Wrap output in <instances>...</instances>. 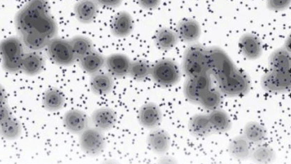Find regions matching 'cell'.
Wrapping results in <instances>:
<instances>
[{"label":"cell","mask_w":291,"mask_h":164,"mask_svg":"<svg viewBox=\"0 0 291 164\" xmlns=\"http://www.w3.org/2000/svg\"><path fill=\"white\" fill-rule=\"evenodd\" d=\"M207 49L209 73L221 94L229 97L246 95L251 88L246 73L238 68L220 48L211 46Z\"/></svg>","instance_id":"cell-1"},{"label":"cell","mask_w":291,"mask_h":164,"mask_svg":"<svg viewBox=\"0 0 291 164\" xmlns=\"http://www.w3.org/2000/svg\"><path fill=\"white\" fill-rule=\"evenodd\" d=\"M182 69L187 77L209 73V59L207 48L200 43H192L184 50Z\"/></svg>","instance_id":"cell-2"},{"label":"cell","mask_w":291,"mask_h":164,"mask_svg":"<svg viewBox=\"0 0 291 164\" xmlns=\"http://www.w3.org/2000/svg\"><path fill=\"white\" fill-rule=\"evenodd\" d=\"M50 12L48 0H29L15 16V25L20 35L31 31L40 17Z\"/></svg>","instance_id":"cell-3"},{"label":"cell","mask_w":291,"mask_h":164,"mask_svg":"<svg viewBox=\"0 0 291 164\" xmlns=\"http://www.w3.org/2000/svg\"><path fill=\"white\" fill-rule=\"evenodd\" d=\"M21 40L17 37H7L1 41L0 49L3 69L10 73L21 70V62L25 53Z\"/></svg>","instance_id":"cell-4"},{"label":"cell","mask_w":291,"mask_h":164,"mask_svg":"<svg viewBox=\"0 0 291 164\" xmlns=\"http://www.w3.org/2000/svg\"><path fill=\"white\" fill-rule=\"evenodd\" d=\"M150 76L157 84L168 87L179 82L181 71L176 62L170 58H164L152 66Z\"/></svg>","instance_id":"cell-5"},{"label":"cell","mask_w":291,"mask_h":164,"mask_svg":"<svg viewBox=\"0 0 291 164\" xmlns=\"http://www.w3.org/2000/svg\"><path fill=\"white\" fill-rule=\"evenodd\" d=\"M215 84L209 73L195 77H187L183 86L185 97L192 103H198L200 99L216 86Z\"/></svg>","instance_id":"cell-6"},{"label":"cell","mask_w":291,"mask_h":164,"mask_svg":"<svg viewBox=\"0 0 291 164\" xmlns=\"http://www.w3.org/2000/svg\"><path fill=\"white\" fill-rule=\"evenodd\" d=\"M291 71L270 70L264 73L260 80L262 89L271 94L289 91L291 86Z\"/></svg>","instance_id":"cell-7"},{"label":"cell","mask_w":291,"mask_h":164,"mask_svg":"<svg viewBox=\"0 0 291 164\" xmlns=\"http://www.w3.org/2000/svg\"><path fill=\"white\" fill-rule=\"evenodd\" d=\"M46 49L51 59L59 65L69 66L76 60L69 40L55 37L50 40Z\"/></svg>","instance_id":"cell-8"},{"label":"cell","mask_w":291,"mask_h":164,"mask_svg":"<svg viewBox=\"0 0 291 164\" xmlns=\"http://www.w3.org/2000/svg\"><path fill=\"white\" fill-rule=\"evenodd\" d=\"M102 132L95 128H88L80 133V146L85 153L95 156L103 151L106 141Z\"/></svg>","instance_id":"cell-9"},{"label":"cell","mask_w":291,"mask_h":164,"mask_svg":"<svg viewBox=\"0 0 291 164\" xmlns=\"http://www.w3.org/2000/svg\"><path fill=\"white\" fill-rule=\"evenodd\" d=\"M238 47L242 55L251 60L259 58L263 53L262 43L255 34L247 33L239 39Z\"/></svg>","instance_id":"cell-10"},{"label":"cell","mask_w":291,"mask_h":164,"mask_svg":"<svg viewBox=\"0 0 291 164\" xmlns=\"http://www.w3.org/2000/svg\"><path fill=\"white\" fill-rule=\"evenodd\" d=\"M138 118L142 126L152 130L157 128L161 123L162 113L157 104L148 102L141 106L139 111Z\"/></svg>","instance_id":"cell-11"},{"label":"cell","mask_w":291,"mask_h":164,"mask_svg":"<svg viewBox=\"0 0 291 164\" xmlns=\"http://www.w3.org/2000/svg\"><path fill=\"white\" fill-rule=\"evenodd\" d=\"M131 62L125 54L115 53L105 58V66L113 77L121 78L128 75Z\"/></svg>","instance_id":"cell-12"},{"label":"cell","mask_w":291,"mask_h":164,"mask_svg":"<svg viewBox=\"0 0 291 164\" xmlns=\"http://www.w3.org/2000/svg\"><path fill=\"white\" fill-rule=\"evenodd\" d=\"M176 32L179 38L186 43H194L200 37L201 28L199 23L192 18H184L178 23Z\"/></svg>","instance_id":"cell-13"},{"label":"cell","mask_w":291,"mask_h":164,"mask_svg":"<svg viewBox=\"0 0 291 164\" xmlns=\"http://www.w3.org/2000/svg\"><path fill=\"white\" fill-rule=\"evenodd\" d=\"M134 28V21L131 15L126 11L117 12L113 17L110 29L112 34L117 37L128 36Z\"/></svg>","instance_id":"cell-14"},{"label":"cell","mask_w":291,"mask_h":164,"mask_svg":"<svg viewBox=\"0 0 291 164\" xmlns=\"http://www.w3.org/2000/svg\"><path fill=\"white\" fill-rule=\"evenodd\" d=\"M146 143L149 149L153 152L162 155L169 148L171 139L169 133L164 129H152L146 138Z\"/></svg>","instance_id":"cell-15"},{"label":"cell","mask_w":291,"mask_h":164,"mask_svg":"<svg viewBox=\"0 0 291 164\" xmlns=\"http://www.w3.org/2000/svg\"><path fill=\"white\" fill-rule=\"evenodd\" d=\"M99 7L95 0H79L74 5L73 12L79 22L89 24L96 17Z\"/></svg>","instance_id":"cell-16"},{"label":"cell","mask_w":291,"mask_h":164,"mask_svg":"<svg viewBox=\"0 0 291 164\" xmlns=\"http://www.w3.org/2000/svg\"><path fill=\"white\" fill-rule=\"evenodd\" d=\"M63 121L65 128L75 134L81 133L88 128L89 125L87 115L78 109L67 111L64 115Z\"/></svg>","instance_id":"cell-17"},{"label":"cell","mask_w":291,"mask_h":164,"mask_svg":"<svg viewBox=\"0 0 291 164\" xmlns=\"http://www.w3.org/2000/svg\"><path fill=\"white\" fill-rule=\"evenodd\" d=\"M91 120L94 128L102 131L112 129L117 121L115 112L109 107H101L95 110L92 114Z\"/></svg>","instance_id":"cell-18"},{"label":"cell","mask_w":291,"mask_h":164,"mask_svg":"<svg viewBox=\"0 0 291 164\" xmlns=\"http://www.w3.org/2000/svg\"><path fill=\"white\" fill-rule=\"evenodd\" d=\"M90 85L91 91L95 95L108 94L114 86L113 77L108 72L98 71L91 75Z\"/></svg>","instance_id":"cell-19"},{"label":"cell","mask_w":291,"mask_h":164,"mask_svg":"<svg viewBox=\"0 0 291 164\" xmlns=\"http://www.w3.org/2000/svg\"><path fill=\"white\" fill-rule=\"evenodd\" d=\"M188 129L196 137H205L214 133L208 115L197 114L192 116L188 121Z\"/></svg>","instance_id":"cell-20"},{"label":"cell","mask_w":291,"mask_h":164,"mask_svg":"<svg viewBox=\"0 0 291 164\" xmlns=\"http://www.w3.org/2000/svg\"><path fill=\"white\" fill-rule=\"evenodd\" d=\"M252 144L243 135L236 136L230 142L228 151L230 155L238 160H245L250 158Z\"/></svg>","instance_id":"cell-21"},{"label":"cell","mask_w":291,"mask_h":164,"mask_svg":"<svg viewBox=\"0 0 291 164\" xmlns=\"http://www.w3.org/2000/svg\"><path fill=\"white\" fill-rule=\"evenodd\" d=\"M180 39L175 30L167 27H162L156 31L154 36L156 46L163 51L174 48Z\"/></svg>","instance_id":"cell-22"},{"label":"cell","mask_w":291,"mask_h":164,"mask_svg":"<svg viewBox=\"0 0 291 164\" xmlns=\"http://www.w3.org/2000/svg\"><path fill=\"white\" fill-rule=\"evenodd\" d=\"M44 66L43 56L36 51H31L25 52L22 59L21 70L28 75H35L42 70Z\"/></svg>","instance_id":"cell-23"},{"label":"cell","mask_w":291,"mask_h":164,"mask_svg":"<svg viewBox=\"0 0 291 164\" xmlns=\"http://www.w3.org/2000/svg\"><path fill=\"white\" fill-rule=\"evenodd\" d=\"M291 51L283 46L279 48L270 55L268 59L269 69L291 71Z\"/></svg>","instance_id":"cell-24"},{"label":"cell","mask_w":291,"mask_h":164,"mask_svg":"<svg viewBox=\"0 0 291 164\" xmlns=\"http://www.w3.org/2000/svg\"><path fill=\"white\" fill-rule=\"evenodd\" d=\"M31 31L35 32L49 39L55 37L57 33V26L51 12L41 16Z\"/></svg>","instance_id":"cell-25"},{"label":"cell","mask_w":291,"mask_h":164,"mask_svg":"<svg viewBox=\"0 0 291 164\" xmlns=\"http://www.w3.org/2000/svg\"><path fill=\"white\" fill-rule=\"evenodd\" d=\"M208 116L214 133L225 132L231 128V120L224 110L218 108L212 110Z\"/></svg>","instance_id":"cell-26"},{"label":"cell","mask_w":291,"mask_h":164,"mask_svg":"<svg viewBox=\"0 0 291 164\" xmlns=\"http://www.w3.org/2000/svg\"><path fill=\"white\" fill-rule=\"evenodd\" d=\"M79 61L82 69L91 75L100 71L105 64V58L100 53L94 50Z\"/></svg>","instance_id":"cell-27"},{"label":"cell","mask_w":291,"mask_h":164,"mask_svg":"<svg viewBox=\"0 0 291 164\" xmlns=\"http://www.w3.org/2000/svg\"><path fill=\"white\" fill-rule=\"evenodd\" d=\"M267 132L261 124L255 121H250L244 126L243 135L252 145L255 146L263 143Z\"/></svg>","instance_id":"cell-28"},{"label":"cell","mask_w":291,"mask_h":164,"mask_svg":"<svg viewBox=\"0 0 291 164\" xmlns=\"http://www.w3.org/2000/svg\"><path fill=\"white\" fill-rule=\"evenodd\" d=\"M65 102L63 93L55 88L47 89L42 98V104L44 108L50 111H55L61 109Z\"/></svg>","instance_id":"cell-29"},{"label":"cell","mask_w":291,"mask_h":164,"mask_svg":"<svg viewBox=\"0 0 291 164\" xmlns=\"http://www.w3.org/2000/svg\"><path fill=\"white\" fill-rule=\"evenodd\" d=\"M249 159L256 163L269 164L274 161L276 153L273 148L262 143L252 148Z\"/></svg>","instance_id":"cell-30"},{"label":"cell","mask_w":291,"mask_h":164,"mask_svg":"<svg viewBox=\"0 0 291 164\" xmlns=\"http://www.w3.org/2000/svg\"><path fill=\"white\" fill-rule=\"evenodd\" d=\"M23 45L31 51H38L46 47L50 39L33 31L20 35Z\"/></svg>","instance_id":"cell-31"},{"label":"cell","mask_w":291,"mask_h":164,"mask_svg":"<svg viewBox=\"0 0 291 164\" xmlns=\"http://www.w3.org/2000/svg\"><path fill=\"white\" fill-rule=\"evenodd\" d=\"M69 41L76 60H80L94 50L91 41L85 36H74Z\"/></svg>","instance_id":"cell-32"},{"label":"cell","mask_w":291,"mask_h":164,"mask_svg":"<svg viewBox=\"0 0 291 164\" xmlns=\"http://www.w3.org/2000/svg\"><path fill=\"white\" fill-rule=\"evenodd\" d=\"M152 66L144 60L131 62L128 74L133 79L141 81L150 76Z\"/></svg>","instance_id":"cell-33"},{"label":"cell","mask_w":291,"mask_h":164,"mask_svg":"<svg viewBox=\"0 0 291 164\" xmlns=\"http://www.w3.org/2000/svg\"><path fill=\"white\" fill-rule=\"evenodd\" d=\"M21 130L22 127L20 122L13 115L0 123L1 135L7 139H17L20 136Z\"/></svg>","instance_id":"cell-34"},{"label":"cell","mask_w":291,"mask_h":164,"mask_svg":"<svg viewBox=\"0 0 291 164\" xmlns=\"http://www.w3.org/2000/svg\"><path fill=\"white\" fill-rule=\"evenodd\" d=\"M221 95L216 85L200 99L198 104L206 110H213L219 106Z\"/></svg>","instance_id":"cell-35"},{"label":"cell","mask_w":291,"mask_h":164,"mask_svg":"<svg viewBox=\"0 0 291 164\" xmlns=\"http://www.w3.org/2000/svg\"><path fill=\"white\" fill-rule=\"evenodd\" d=\"M291 0H266L267 7L273 11H281L287 9Z\"/></svg>","instance_id":"cell-36"},{"label":"cell","mask_w":291,"mask_h":164,"mask_svg":"<svg viewBox=\"0 0 291 164\" xmlns=\"http://www.w3.org/2000/svg\"><path fill=\"white\" fill-rule=\"evenodd\" d=\"M162 0H136L141 8L147 10H152L156 9L160 4Z\"/></svg>","instance_id":"cell-37"},{"label":"cell","mask_w":291,"mask_h":164,"mask_svg":"<svg viewBox=\"0 0 291 164\" xmlns=\"http://www.w3.org/2000/svg\"><path fill=\"white\" fill-rule=\"evenodd\" d=\"M123 0H95L100 7L114 8L120 6Z\"/></svg>","instance_id":"cell-38"},{"label":"cell","mask_w":291,"mask_h":164,"mask_svg":"<svg viewBox=\"0 0 291 164\" xmlns=\"http://www.w3.org/2000/svg\"><path fill=\"white\" fill-rule=\"evenodd\" d=\"M12 116L7 103L0 105V123H2Z\"/></svg>","instance_id":"cell-39"},{"label":"cell","mask_w":291,"mask_h":164,"mask_svg":"<svg viewBox=\"0 0 291 164\" xmlns=\"http://www.w3.org/2000/svg\"><path fill=\"white\" fill-rule=\"evenodd\" d=\"M7 103L6 97L5 94V92L3 89L1 87L0 90V105Z\"/></svg>","instance_id":"cell-40"}]
</instances>
